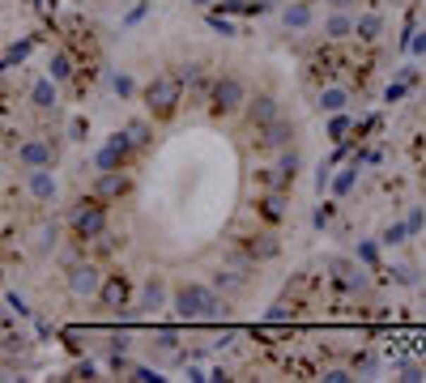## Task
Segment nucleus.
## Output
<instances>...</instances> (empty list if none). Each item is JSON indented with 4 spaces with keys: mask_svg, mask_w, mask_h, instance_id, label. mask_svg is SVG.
Masks as SVG:
<instances>
[{
    "mask_svg": "<svg viewBox=\"0 0 426 383\" xmlns=\"http://www.w3.org/2000/svg\"><path fill=\"white\" fill-rule=\"evenodd\" d=\"M166 307H175V315L188 320V324H200V320H226V315H231L226 294H218L213 286H200V281L175 286V294H171Z\"/></svg>",
    "mask_w": 426,
    "mask_h": 383,
    "instance_id": "obj_1",
    "label": "nucleus"
},
{
    "mask_svg": "<svg viewBox=\"0 0 426 383\" xmlns=\"http://www.w3.org/2000/svg\"><path fill=\"white\" fill-rule=\"evenodd\" d=\"M141 98H145V111H150V119H171L175 111H179V98H183V81L175 77V73H158L145 90H141Z\"/></svg>",
    "mask_w": 426,
    "mask_h": 383,
    "instance_id": "obj_2",
    "label": "nucleus"
},
{
    "mask_svg": "<svg viewBox=\"0 0 426 383\" xmlns=\"http://www.w3.org/2000/svg\"><path fill=\"white\" fill-rule=\"evenodd\" d=\"M68 226H73V234H77L81 243H94V238H102V234H107V205H102L98 196L81 200V205L73 209Z\"/></svg>",
    "mask_w": 426,
    "mask_h": 383,
    "instance_id": "obj_3",
    "label": "nucleus"
},
{
    "mask_svg": "<svg viewBox=\"0 0 426 383\" xmlns=\"http://www.w3.org/2000/svg\"><path fill=\"white\" fill-rule=\"evenodd\" d=\"M209 102H213V111H218V115H231V111H239L248 102V85L226 73V77H218V81L209 85Z\"/></svg>",
    "mask_w": 426,
    "mask_h": 383,
    "instance_id": "obj_4",
    "label": "nucleus"
},
{
    "mask_svg": "<svg viewBox=\"0 0 426 383\" xmlns=\"http://www.w3.org/2000/svg\"><path fill=\"white\" fill-rule=\"evenodd\" d=\"M98 303H102V311H111V315H124V311H128V303H133L128 277H124V273H102V286H98Z\"/></svg>",
    "mask_w": 426,
    "mask_h": 383,
    "instance_id": "obj_5",
    "label": "nucleus"
},
{
    "mask_svg": "<svg viewBox=\"0 0 426 383\" xmlns=\"http://www.w3.org/2000/svg\"><path fill=\"white\" fill-rule=\"evenodd\" d=\"M98 286H102V269H98V265H90V260L68 265V290H73L77 298H94Z\"/></svg>",
    "mask_w": 426,
    "mask_h": 383,
    "instance_id": "obj_6",
    "label": "nucleus"
},
{
    "mask_svg": "<svg viewBox=\"0 0 426 383\" xmlns=\"http://www.w3.org/2000/svg\"><path fill=\"white\" fill-rule=\"evenodd\" d=\"M128 175H124V166L120 171H98V179H94V196L102 200V205H111V200H124L128 196Z\"/></svg>",
    "mask_w": 426,
    "mask_h": 383,
    "instance_id": "obj_7",
    "label": "nucleus"
},
{
    "mask_svg": "<svg viewBox=\"0 0 426 383\" xmlns=\"http://www.w3.org/2000/svg\"><path fill=\"white\" fill-rule=\"evenodd\" d=\"M166 303H171V294H166V281L154 273V277H145V286H141V294H137V307H133V311H141V315H158Z\"/></svg>",
    "mask_w": 426,
    "mask_h": 383,
    "instance_id": "obj_8",
    "label": "nucleus"
},
{
    "mask_svg": "<svg viewBox=\"0 0 426 383\" xmlns=\"http://www.w3.org/2000/svg\"><path fill=\"white\" fill-rule=\"evenodd\" d=\"M18 162H22L26 171H39V166H51V162H56V150H51L47 141L30 137V141H22V145H18Z\"/></svg>",
    "mask_w": 426,
    "mask_h": 383,
    "instance_id": "obj_9",
    "label": "nucleus"
},
{
    "mask_svg": "<svg viewBox=\"0 0 426 383\" xmlns=\"http://www.w3.org/2000/svg\"><path fill=\"white\" fill-rule=\"evenodd\" d=\"M260 133H264L260 141H264L269 150H290V145H294V137H298V128H294V119L277 115L273 123H264V128H260Z\"/></svg>",
    "mask_w": 426,
    "mask_h": 383,
    "instance_id": "obj_10",
    "label": "nucleus"
},
{
    "mask_svg": "<svg viewBox=\"0 0 426 383\" xmlns=\"http://www.w3.org/2000/svg\"><path fill=\"white\" fill-rule=\"evenodd\" d=\"M243 107H248V123L256 128V133H260L264 123H273V119L281 115V107H277V98H273V94H256V98H248Z\"/></svg>",
    "mask_w": 426,
    "mask_h": 383,
    "instance_id": "obj_11",
    "label": "nucleus"
},
{
    "mask_svg": "<svg viewBox=\"0 0 426 383\" xmlns=\"http://www.w3.org/2000/svg\"><path fill=\"white\" fill-rule=\"evenodd\" d=\"M277 251H281V243L273 238V234H252V238H243V255L252 265H264V260H277Z\"/></svg>",
    "mask_w": 426,
    "mask_h": 383,
    "instance_id": "obj_12",
    "label": "nucleus"
},
{
    "mask_svg": "<svg viewBox=\"0 0 426 383\" xmlns=\"http://www.w3.org/2000/svg\"><path fill=\"white\" fill-rule=\"evenodd\" d=\"M281 22H286V30H311V22H315L311 0H290V5L281 9Z\"/></svg>",
    "mask_w": 426,
    "mask_h": 383,
    "instance_id": "obj_13",
    "label": "nucleus"
},
{
    "mask_svg": "<svg viewBox=\"0 0 426 383\" xmlns=\"http://www.w3.org/2000/svg\"><path fill=\"white\" fill-rule=\"evenodd\" d=\"M256 213H260L264 221H273V226H277V221L290 213V209H286V192H264V196L256 200Z\"/></svg>",
    "mask_w": 426,
    "mask_h": 383,
    "instance_id": "obj_14",
    "label": "nucleus"
},
{
    "mask_svg": "<svg viewBox=\"0 0 426 383\" xmlns=\"http://www.w3.org/2000/svg\"><path fill=\"white\" fill-rule=\"evenodd\" d=\"M315 107L324 111V115L346 111V107H350V90H346V85H324V90H320V98H315Z\"/></svg>",
    "mask_w": 426,
    "mask_h": 383,
    "instance_id": "obj_15",
    "label": "nucleus"
},
{
    "mask_svg": "<svg viewBox=\"0 0 426 383\" xmlns=\"http://www.w3.org/2000/svg\"><path fill=\"white\" fill-rule=\"evenodd\" d=\"M350 35H354V18H350L346 9L329 13V22H324V39H329V43H341V39H350Z\"/></svg>",
    "mask_w": 426,
    "mask_h": 383,
    "instance_id": "obj_16",
    "label": "nucleus"
},
{
    "mask_svg": "<svg viewBox=\"0 0 426 383\" xmlns=\"http://www.w3.org/2000/svg\"><path fill=\"white\" fill-rule=\"evenodd\" d=\"M248 286V273H239V269H218V273H213V290H218V294H239Z\"/></svg>",
    "mask_w": 426,
    "mask_h": 383,
    "instance_id": "obj_17",
    "label": "nucleus"
},
{
    "mask_svg": "<svg viewBox=\"0 0 426 383\" xmlns=\"http://www.w3.org/2000/svg\"><path fill=\"white\" fill-rule=\"evenodd\" d=\"M30 196H35V200H56V175H51L47 166L30 171Z\"/></svg>",
    "mask_w": 426,
    "mask_h": 383,
    "instance_id": "obj_18",
    "label": "nucleus"
},
{
    "mask_svg": "<svg viewBox=\"0 0 426 383\" xmlns=\"http://www.w3.org/2000/svg\"><path fill=\"white\" fill-rule=\"evenodd\" d=\"M354 35H358L363 43H375V39L384 35V18H379V13H363V18H354Z\"/></svg>",
    "mask_w": 426,
    "mask_h": 383,
    "instance_id": "obj_19",
    "label": "nucleus"
},
{
    "mask_svg": "<svg viewBox=\"0 0 426 383\" xmlns=\"http://www.w3.org/2000/svg\"><path fill=\"white\" fill-rule=\"evenodd\" d=\"M358 166H363V158H354V162H350V166H346L341 175H333V179H329L333 196H350V192H354V179H358Z\"/></svg>",
    "mask_w": 426,
    "mask_h": 383,
    "instance_id": "obj_20",
    "label": "nucleus"
},
{
    "mask_svg": "<svg viewBox=\"0 0 426 383\" xmlns=\"http://www.w3.org/2000/svg\"><path fill=\"white\" fill-rule=\"evenodd\" d=\"M30 102H35L39 111H51V107H56V81H51V77L35 81V90H30Z\"/></svg>",
    "mask_w": 426,
    "mask_h": 383,
    "instance_id": "obj_21",
    "label": "nucleus"
},
{
    "mask_svg": "<svg viewBox=\"0 0 426 383\" xmlns=\"http://www.w3.org/2000/svg\"><path fill=\"white\" fill-rule=\"evenodd\" d=\"M124 162H128V158H124L116 145H102V150H98V158H94V166H98V171H120Z\"/></svg>",
    "mask_w": 426,
    "mask_h": 383,
    "instance_id": "obj_22",
    "label": "nucleus"
},
{
    "mask_svg": "<svg viewBox=\"0 0 426 383\" xmlns=\"http://www.w3.org/2000/svg\"><path fill=\"white\" fill-rule=\"evenodd\" d=\"M47 77H51V81H68V77H73V56H68V51H56L51 64H47Z\"/></svg>",
    "mask_w": 426,
    "mask_h": 383,
    "instance_id": "obj_23",
    "label": "nucleus"
},
{
    "mask_svg": "<svg viewBox=\"0 0 426 383\" xmlns=\"http://www.w3.org/2000/svg\"><path fill=\"white\" fill-rule=\"evenodd\" d=\"M350 128H354V119H350L346 111H333V119H329V141H333V145H341Z\"/></svg>",
    "mask_w": 426,
    "mask_h": 383,
    "instance_id": "obj_24",
    "label": "nucleus"
},
{
    "mask_svg": "<svg viewBox=\"0 0 426 383\" xmlns=\"http://www.w3.org/2000/svg\"><path fill=\"white\" fill-rule=\"evenodd\" d=\"M124 133H128V137H133V145H137V150H145V145H150V141H154V128H150V123H145V119H133V123H128V128H124Z\"/></svg>",
    "mask_w": 426,
    "mask_h": 383,
    "instance_id": "obj_25",
    "label": "nucleus"
},
{
    "mask_svg": "<svg viewBox=\"0 0 426 383\" xmlns=\"http://www.w3.org/2000/svg\"><path fill=\"white\" fill-rule=\"evenodd\" d=\"M354 255H358V265H363V269H379V247H375L371 238H363V243L354 247Z\"/></svg>",
    "mask_w": 426,
    "mask_h": 383,
    "instance_id": "obj_26",
    "label": "nucleus"
},
{
    "mask_svg": "<svg viewBox=\"0 0 426 383\" xmlns=\"http://www.w3.org/2000/svg\"><path fill=\"white\" fill-rule=\"evenodd\" d=\"M333 213H337V205H333V200H324V205H315V213H311V226H315V230H324V226H333Z\"/></svg>",
    "mask_w": 426,
    "mask_h": 383,
    "instance_id": "obj_27",
    "label": "nucleus"
},
{
    "mask_svg": "<svg viewBox=\"0 0 426 383\" xmlns=\"http://www.w3.org/2000/svg\"><path fill=\"white\" fill-rule=\"evenodd\" d=\"M405 238H409V226H405V221H392V226L379 234V243H384V247H396V243H405Z\"/></svg>",
    "mask_w": 426,
    "mask_h": 383,
    "instance_id": "obj_28",
    "label": "nucleus"
},
{
    "mask_svg": "<svg viewBox=\"0 0 426 383\" xmlns=\"http://www.w3.org/2000/svg\"><path fill=\"white\" fill-rule=\"evenodd\" d=\"M375 370H379V358H375L371 349L354 353V375H375Z\"/></svg>",
    "mask_w": 426,
    "mask_h": 383,
    "instance_id": "obj_29",
    "label": "nucleus"
},
{
    "mask_svg": "<svg viewBox=\"0 0 426 383\" xmlns=\"http://www.w3.org/2000/svg\"><path fill=\"white\" fill-rule=\"evenodd\" d=\"M111 90H116L120 98H137V81H133L128 73H116V77H111Z\"/></svg>",
    "mask_w": 426,
    "mask_h": 383,
    "instance_id": "obj_30",
    "label": "nucleus"
},
{
    "mask_svg": "<svg viewBox=\"0 0 426 383\" xmlns=\"http://www.w3.org/2000/svg\"><path fill=\"white\" fill-rule=\"evenodd\" d=\"M128 379H137V383H162L158 362H154V366H128Z\"/></svg>",
    "mask_w": 426,
    "mask_h": 383,
    "instance_id": "obj_31",
    "label": "nucleus"
},
{
    "mask_svg": "<svg viewBox=\"0 0 426 383\" xmlns=\"http://www.w3.org/2000/svg\"><path fill=\"white\" fill-rule=\"evenodd\" d=\"M388 273H392V281H396V286H418V277H413V269H409V265H392Z\"/></svg>",
    "mask_w": 426,
    "mask_h": 383,
    "instance_id": "obj_32",
    "label": "nucleus"
},
{
    "mask_svg": "<svg viewBox=\"0 0 426 383\" xmlns=\"http://www.w3.org/2000/svg\"><path fill=\"white\" fill-rule=\"evenodd\" d=\"M209 26H213V30H218V35H226V39L235 35V22H226V18H222L218 9H209Z\"/></svg>",
    "mask_w": 426,
    "mask_h": 383,
    "instance_id": "obj_33",
    "label": "nucleus"
},
{
    "mask_svg": "<svg viewBox=\"0 0 426 383\" xmlns=\"http://www.w3.org/2000/svg\"><path fill=\"white\" fill-rule=\"evenodd\" d=\"M354 379V370H346V366H329L324 370V383H350Z\"/></svg>",
    "mask_w": 426,
    "mask_h": 383,
    "instance_id": "obj_34",
    "label": "nucleus"
},
{
    "mask_svg": "<svg viewBox=\"0 0 426 383\" xmlns=\"http://www.w3.org/2000/svg\"><path fill=\"white\" fill-rule=\"evenodd\" d=\"M145 9H150V0H141V5H133V9H128V18H124V26H137V22L145 18Z\"/></svg>",
    "mask_w": 426,
    "mask_h": 383,
    "instance_id": "obj_35",
    "label": "nucleus"
},
{
    "mask_svg": "<svg viewBox=\"0 0 426 383\" xmlns=\"http://www.w3.org/2000/svg\"><path fill=\"white\" fill-rule=\"evenodd\" d=\"M68 133H73V141H85V133H90V123H85V119H73V123H68Z\"/></svg>",
    "mask_w": 426,
    "mask_h": 383,
    "instance_id": "obj_36",
    "label": "nucleus"
},
{
    "mask_svg": "<svg viewBox=\"0 0 426 383\" xmlns=\"http://www.w3.org/2000/svg\"><path fill=\"white\" fill-rule=\"evenodd\" d=\"M405 90H409V85H405V81H392V85H388V94H384V98H388V102H396V98H405Z\"/></svg>",
    "mask_w": 426,
    "mask_h": 383,
    "instance_id": "obj_37",
    "label": "nucleus"
},
{
    "mask_svg": "<svg viewBox=\"0 0 426 383\" xmlns=\"http://www.w3.org/2000/svg\"><path fill=\"white\" fill-rule=\"evenodd\" d=\"M405 226H409V234H418V230H422V209H413V213L405 217Z\"/></svg>",
    "mask_w": 426,
    "mask_h": 383,
    "instance_id": "obj_38",
    "label": "nucleus"
},
{
    "mask_svg": "<svg viewBox=\"0 0 426 383\" xmlns=\"http://www.w3.org/2000/svg\"><path fill=\"white\" fill-rule=\"evenodd\" d=\"M409 51H413V56H426V30H422L418 39H409Z\"/></svg>",
    "mask_w": 426,
    "mask_h": 383,
    "instance_id": "obj_39",
    "label": "nucleus"
},
{
    "mask_svg": "<svg viewBox=\"0 0 426 383\" xmlns=\"http://www.w3.org/2000/svg\"><path fill=\"white\" fill-rule=\"evenodd\" d=\"M396 81H405V85H413V81H418V68H401V77H396Z\"/></svg>",
    "mask_w": 426,
    "mask_h": 383,
    "instance_id": "obj_40",
    "label": "nucleus"
},
{
    "mask_svg": "<svg viewBox=\"0 0 426 383\" xmlns=\"http://www.w3.org/2000/svg\"><path fill=\"white\" fill-rule=\"evenodd\" d=\"M188 5H192V9H213L218 0H188Z\"/></svg>",
    "mask_w": 426,
    "mask_h": 383,
    "instance_id": "obj_41",
    "label": "nucleus"
},
{
    "mask_svg": "<svg viewBox=\"0 0 426 383\" xmlns=\"http://www.w3.org/2000/svg\"><path fill=\"white\" fill-rule=\"evenodd\" d=\"M329 5H333V9H350V5H354V0H329Z\"/></svg>",
    "mask_w": 426,
    "mask_h": 383,
    "instance_id": "obj_42",
    "label": "nucleus"
},
{
    "mask_svg": "<svg viewBox=\"0 0 426 383\" xmlns=\"http://www.w3.org/2000/svg\"><path fill=\"white\" fill-rule=\"evenodd\" d=\"M422 192H426V188H422Z\"/></svg>",
    "mask_w": 426,
    "mask_h": 383,
    "instance_id": "obj_43",
    "label": "nucleus"
}]
</instances>
